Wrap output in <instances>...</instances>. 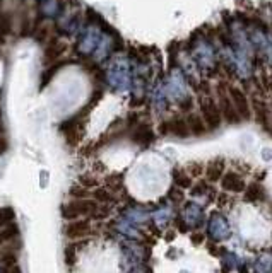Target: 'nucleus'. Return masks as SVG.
I'll return each mask as SVG.
<instances>
[{
    "instance_id": "obj_1",
    "label": "nucleus",
    "mask_w": 272,
    "mask_h": 273,
    "mask_svg": "<svg viewBox=\"0 0 272 273\" xmlns=\"http://www.w3.org/2000/svg\"><path fill=\"white\" fill-rule=\"evenodd\" d=\"M62 215L65 219H77V217H82V215L103 219L108 215V207L98 203V201H93V200L77 198V200L69 201V203H65L62 207Z\"/></svg>"
},
{
    "instance_id": "obj_2",
    "label": "nucleus",
    "mask_w": 272,
    "mask_h": 273,
    "mask_svg": "<svg viewBox=\"0 0 272 273\" xmlns=\"http://www.w3.org/2000/svg\"><path fill=\"white\" fill-rule=\"evenodd\" d=\"M192 53H194V58L197 65L200 69L207 70L209 74H214L216 70V55L210 43L207 41H195L194 48H192Z\"/></svg>"
},
{
    "instance_id": "obj_3",
    "label": "nucleus",
    "mask_w": 272,
    "mask_h": 273,
    "mask_svg": "<svg viewBox=\"0 0 272 273\" xmlns=\"http://www.w3.org/2000/svg\"><path fill=\"white\" fill-rule=\"evenodd\" d=\"M200 111H202V118L207 125L209 131L218 130L223 123V115L219 106L216 105L214 99L210 96H202L200 97Z\"/></svg>"
},
{
    "instance_id": "obj_4",
    "label": "nucleus",
    "mask_w": 272,
    "mask_h": 273,
    "mask_svg": "<svg viewBox=\"0 0 272 273\" xmlns=\"http://www.w3.org/2000/svg\"><path fill=\"white\" fill-rule=\"evenodd\" d=\"M108 82L111 84L115 89L118 91H124V89H129L130 86V69L129 63L125 60H118L110 67V70L106 72Z\"/></svg>"
},
{
    "instance_id": "obj_5",
    "label": "nucleus",
    "mask_w": 272,
    "mask_h": 273,
    "mask_svg": "<svg viewBox=\"0 0 272 273\" xmlns=\"http://www.w3.org/2000/svg\"><path fill=\"white\" fill-rule=\"evenodd\" d=\"M159 131L163 135H173L178 136V139H187V136L192 135L189 123H187V118H182V116H173V118L163 121L159 125Z\"/></svg>"
},
{
    "instance_id": "obj_6",
    "label": "nucleus",
    "mask_w": 272,
    "mask_h": 273,
    "mask_svg": "<svg viewBox=\"0 0 272 273\" xmlns=\"http://www.w3.org/2000/svg\"><path fill=\"white\" fill-rule=\"evenodd\" d=\"M228 94L231 97L234 108H236L238 115H240L241 120H250L252 116V108H250V101H248V96L241 89L238 87H229L228 89Z\"/></svg>"
},
{
    "instance_id": "obj_7",
    "label": "nucleus",
    "mask_w": 272,
    "mask_h": 273,
    "mask_svg": "<svg viewBox=\"0 0 272 273\" xmlns=\"http://www.w3.org/2000/svg\"><path fill=\"white\" fill-rule=\"evenodd\" d=\"M101 43V36H100V29L96 27H89L82 32V36L79 38V46L77 50L81 51L82 55H89L95 53L98 50V46Z\"/></svg>"
},
{
    "instance_id": "obj_8",
    "label": "nucleus",
    "mask_w": 272,
    "mask_h": 273,
    "mask_svg": "<svg viewBox=\"0 0 272 273\" xmlns=\"http://www.w3.org/2000/svg\"><path fill=\"white\" fill-rule=\"evenodd\" d=\"M219 110H221V115H223V120L226 121V123H240L241 118L240 115H238L236 108H234L231 97H229V94L226 91H219Z\"/></svg>"
},
{
    "instance_id": "obj_9",
    "label": "nucleus",
    "mask_w": 272,
    "mask_h": 273,
    "mask_svg": "<svg viewBox=\"0 0 272 273\" xmlns=\"http://www.w3.org/2000/svg\"><path fill=\"white\" fill-rule=\"evenodd\" d=\"M221 188L224 191H228V193H243L245 191V180L240 176L238 173H234V171H226L224 173V176L221 178Z\"/></svg>"
},
{
    "instance_id": "obj_10",
    "label": "nucleus",
    "mask_w": 272,
    "mask_h": 273,
    "mask_svg": "<svg viewBox=\"0 0 272 273\" xmlns=\"http://www.w3.org/2000/svg\"><path fill=\"white\" fill-rule=\"evenodd\" d=\"M209 234L214 239H226L229 236V225L226 222V219L221 217V215H213L209 219Z\"/></svg>"
},
{
    "instance_id": "obj_11",
    "label": "nucleus",
    "mask_w": 272,
    "mask_h": 273,
    "mask_svg": "<svg viewBox=\"0 0 272 273\" xmlns=\"http://www.w3.org/2000/svg\"><path fill=\"white\" fill-rule=\"evenodd\" d=\"M205 173V178H207L209 183H219L221 178L224 176L226 173V164H224L223 159H213L210 162H207V166L204 169Z\"/></svg>"
},
{
    "instance_id": "obj_12",
    "label": "nucleus",
    "mask_w": 272,
    "mask_h": 273,
    "mask_svg": "<svg viewBox=\"0 0 272 273\" xmlns=\"http://www.w3.org/2000/svg\"><path fill=\"white\" fill-rule=\"evenodd\" d=\"M267 196L265 188L260 185V183H252L245 188L243 191V200L247 203H259V201H264Z\"/></svg>"
},
{
    "instance_id": "obj_13",
    "label": "nucleus",
    "mask_w": 272,
    "mask_h": 273,
    "mask_svg": "<svg viewBox=\"0 0 272 273\" xmlns=\"http://www.w3.org/2000/svg\"><path fill=\"white\" fill-rule=\"evenodd\" d=\"M91 232V225H89L87 220H74L67 225L65 229V234L67 237L70 239H79V237H84Z\"/></svg>"
},
{
    "instance_id": "obj_14",
    "label": "nucleus",
    "mask_w": 272,
    "mask_h": 273,
    "mask_svg": "<svg viewBox=\"0 0 272 273\" xmlns=\"http://www.w3.org/2000/svg\"><path fill=\"white\" fill-rule=\"evenodd\" d=\"M132 140L135 144H140L146 147V145L154 142V131L149 125H137L132 131Z\"/></svg>"
},
{
    "instance_id": "obj_15",
    "label": "nucleus",
    "mask_w": 272,
    "mask_h": 273,
    "mask_svg": "<svg viewBox=\"0 0 272 273\" xmlns=\"http://www.w3.org/2000/svg\"><path fill=\"white\" fill-rule=\"evenodd\" d=\"M252 106H253V113H255L257 116V121H259V125H262L264 128H270V113L267 110L265 103L260 99H253L252 101Z\"/></svg>"
},
{
    "instance_id": "obj_16",
    "label": "nucleus",
    "mask_w": 272,
    "mask_h": 273,
    "mask_svg": "<svg viewBox=\"0 0 272 273\" xmlns=\"http://www.w3.org/2000/svg\"><path fill=\"white\" fill-rule=\"evenodd\" d=\"M187 123H189L190 133L194 136H202L207 133V125H205L204 118H200L195 113H190V115L187 116Z\"/></svg>"
},
{
    "instance_id": "obj_17",
    "label": "nucleus",
    "mask_w": 272,
    "mask_h": 273,
    "mask_svg": "<svg viewBox=\"0 0 272 273\" xmlns=\"http://www.w3.org/2000/svg\"><path fill=\"white\" fill-rule=\"evenodd\" d=\"M173 183L176 186H180L182 190H189V188L194 186V180L185 169H175L173 171Z\"/></svg>"
},
{
    "instance_id": "obj_18",
    "label": "nucleus",
    "mask_w": 272,
    "mask_h": 273,
    "mask_svg": "<svg viewBox=\"0 0 272 273\" xmlns=\"http://www.w3.org/2000/svg\"><path fill=\"white\" fill-rule=\"evenodd\" d=\"M65 46L64 43H51L48 45V48L45 51V63H50V62H55V60H58L62 53L65 51Z\"/></svg>"
},
{
    "instance_id": "obj_19",
    "label": "nucleus",
    "mask_w": 272,
    "mask_h": 273,
    "mask_svg": "<svg viewBox=\"0 0 272 273\" xmlns=\"http://www.w3.org/2000/svg\"><path fill=\"white\" fill-rule=\"evenodd\" d=\"M60 67H64V62H60V63H57V65H55V67H51V69H48V70H46V72L43 74V77H41L40 89H43V87H46V86H48V82L51 81V77H53V75L57 74V70H58Z\"/></svg>"
},
{
    "instance_id": "obj_20",
    "label": "nucleus",
    "mask_w": 272,
    "mask_h": 273,
    "mask_svg": "<svg viewBox=\"0 0 272 273\" xmlns=\"http://www.w3.org/2000/svg\"><path fill=\"white\" fill-rule=\"evenodd\" d=\"M168 198H170L173 203H182V201L185 200V195H184V191H182V188L180 186H176V185H173V188L170 191H168Z\"/></svg>"
},
{
    "instance_id": "obj_21",
    "label": "nucleus",
    "mask_w": 272,
    "mask_h": 273,
    "mask_svg": "<svg viewBox=\"0 0 272 273\" xmlns=\"http://www.w3.org/2000/svg\"><path fill=\"white\" fill-rule=\"evenodd\" d=\"M95 198L98 200V203H108V201H113V196H111L106 190H98L95 193Z\"/></svg>"
},
{
    "instance_id": "obj_22",
    "label": "nucleus",
    "mask_w": 272,
    "mask_h": 273,
    "mask_svg": "<svg viewBox=\"0 0 272 273\" xmlns=\"http://www.w3.org/2000/svg\"><path fill=\"white\" fill-rule=\"evenodd\" d=\"M204 169L205 167H202V164H199V162L194 164V162H192V164H189V171H187V173H189L190 176L197 178V176H200V174L204 173Z\"/></svg>"
},
{
    "instance_id": "obj_23",
    "label": "nucleus",
    "mask_w": 272,
    "mask_h": 273,
    "mask_svg": "<svg viewBox=\"0 0 272 273\" xmlns=\"http://www.w3.org/2000/svg\"><path fill=\"white\" fill-rule=\"evenodd\" d=\"M14 234H17L16 225H7V229L0 232V243H2V241H7V239H11V237L14 236Z\"/></svg>"
},
{
    "instance_id": "obj_24",
    "label": "nucleus",
    "mask_w": 272,
    "mask_h": 273,
    "mask_svg": "<svg viewBox=\"0 0 272 273\" xmlns=\"http://www.w3.org/2000/svg\"><path fill=\"white\" fill-rule=\"evenodd\" d=\"M35 31H38L36 32V41H40V43H43V41L48 38L50 35V31H48V27H36Z\"/></svg>"
},
{
    "instance_id": "obj_25",
    "label": "nucleus",
    "mask_w": 272,
    "mask_h": 273,
    "mask_svg": "<svg viewBox=\"0 0 272 273\" xmlns=\"http://www.w3.org/2000/svg\"><path fill=\"white\" fill-rule=\"evenodd\" d=\"M204 239H205V234H202V232L192 234V244H202Z\"/></svg>"
},
{
    "instance_id": "obj_26",
    "label": "nucleus",
    "mask_w": 272,
    "mask_h": 273,
    "mask_svg": "<svg viewBox=\"0 0 272 273\" xmlns=\"http://www.w3.org/2000/svg\"><path fill=\"white\" fill-rule=\"evenodd\" d=\"M2 225H6V224H4V219H2V209H0V229H2Z\"/></svg>"
},
{
    "instance_id": "obj_27",
    "label": "nucleus",
    "mask_w": 272,
    "mask_h": 273,
    "mask_svg": "<svg viewBox=\"0 0 272 273\" xmlns=\"http://www.w3.org/2000/svg\"><path fill=\"white\" fill-rule=\"evenodd\" d=\"M2 152H4V150H2V149H0V154H2Z\"/></svg>"
},
{
    "instance_id": "obj_28",
    "label": "nucleus",
    "mask_w": 272,
    "mask_h": 273,
    "mask_svg": "<svg viewBox=\"0 0 272 273\" xmlns=\"http://www.w3.org/2000/svg\"><path fill=\"white\" fill-rule=\"evenodd\" d=\"M0 273H2V266H0Z\"/></svg>"
},
{
    "instance_id": "obj_29",
    "label": "nucleus",
    "mask_w": 272,
    "mask_h": 273,
    "mask_svg": "<svg viewBox=\"0 0 272 273\" xmlns=\"http://www.w3.org/2000/svg\"><path fill=\"white\" fill-rule=\"evenodd\" d=\"M270 209H272V205H270Z\"/></svg>"
}]
</instances>
